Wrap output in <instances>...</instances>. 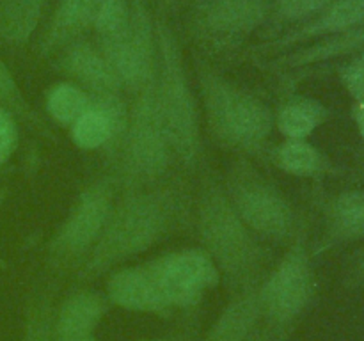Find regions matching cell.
I'll list each match as a JSON object with an SVG mask.
<instances>
[{
	"label": "cell",
	"instance_id": "f546056e",
	"mask_svg": "<svg viewBox=\"0 0 364 341\" xmlns=\"http://www.w3.org/2000/svg\"><path fill=\"white\" fill-rule=\"evenodd\" d=\"M358 126H359V131H361V135L364 137V103L359 105V110H358Z\"/></svg>",
	"mask_w": 364,
	"mask_h": 341
},
{
	"label": "cell",
	"instance_id": "d6986e66",
	"mask_svg": "<svg viewBox=\"0 0 364 341\" xmlns=\"http://www.w3.org/2000/svg\"><path fill=\"white\" fill-rule=\"evenodd\" d=\"M262 311L258 291H249L231 302L217 320L208 341H244L255 325L258 313Z\"/></svg>",
	"mask_w": 364,
	"mask_h": 341
},
{
	"label": "cell",
	"instance_id": "6da1fadb",
	"mask_svg": "<svg viewBox=\"0 0 364 341\" xmlns=\"http://www.w3.org/2000/svg\"><path fill=\"white\" fill-rule=\"evenodd\" d=\"M174 199L167 190H146L114 205L105 229L82 263V276H102L159 244L176 213Z\"/></svg>",
	"mask_w": 364,
	"mask_h": 341
},
{
	"label": "cell",
	"instance_id": "3957f363",
	"mask_svg": "<svg viewBox=\"0 0 364 341\" xmlns=\"http://www.w3.org/2000/svg\"><path fill=\"white\" fill-rule=\"evenodd\" d=\"M196 220L201 249L215 263L220 276L231 283H247L262 266L263 247L240 219L226 188L215 181L205 185Z\"/></svg>",
	"mask_w": 364,
	"mask_h": 341
},
{
	"label": "cell",
	"instance_id": "5bb4252c",
	"mask_svg": "<svg viewBox=\"0 0 364 341\" xmlns=\"http://www.w3.org/2000/svg\"><path fill=\"white\" fill-rule=\"evenodd\" d=\"M105 297L80 290L64 298L57 311L53 332L57 341H89L105 315Z\"/></svg>",
	"mask_w": 364,
	"mask_h": 341
},
{
	"label": "cell",
	"instance_id": "52a82bcc",
	"mask_svg": "<svg viewBox=\"0 0 364 341\" xmlns=\"http://www.w3.org/2000/svg\"><path fill=\"white\" fill-rule=\"evenodd\" d=\"M98 43L123 89L137 94L153 84L159 64L156 31L142 0H132V16L123 31Z\"/></svg>",
	"mask_w": 364,
	"mask_h": 341
},
{
	"label": "cell",
	"instance_id": "603a6c76",
	"mask_svg": "<svg viewBox=\"0 0 364 341\" xmlns=\"http://www.w3.org/2000/svg\"><path fill=\"white\" fill-rule=\"evenodd\" d=\"M333 227L341 237H364V192H347L333 206Z\"/></svg>",
	"mask_w": 364,
	"mask_h": 341
},
{
	"label": "cell",
	"instance_id": "484cf974",
	"mask_svg": "<svg viewBox=\"0 0 364 341\" xmlns=\"http://www.w3.org/2000/svg\"><path fill=\"white\" fill-rule=\"evenodd\" d=\"M338 0H276L277 16L283 20H302L320 14Z\"/></svg>",
	"mask_w": 364,
	"mask_h": 341
},
{
	"label": "cell",
	"instance_id": "7402d4cb",
	"mask_svg": "<svg viewBox=\"0 0 364 341\" xmlns=\"http://www.w3.org/2000/svg\"><path fill=\"white\" fill-rule=\"evenodd\" d=\"M364 46V27L350 28L345 31L343 34L331 38L327 41L316 43V45L309 46V48L301 50L297 53H291L290 57L283 60H277V64L283 66H306V64L320 63V60L331 59V57L343 55V53L352 52Z\"/></svg>",
	"mask_w": 364,
	"mask_h": 341
},
{
	"label": "cell",
	"instance_id": "d4e9b609",
	"mask_svg": "<svg viewBox=\"0 0 364 341\" xmlns=\"http://www.w3.org/2000/svg\"><path fill=\"white\" fill-rule=\"evenodd\" d=\"M0 107L13 114V116L21 117L28 123H34L39 128H45L43 121L39 119L38 114L32 110V107L25 99L23 92H21L18 82L14 80L11 70L2 60H0Z\"/></svg>",
	"mask_w": 364,
	"mask_h": 341
},
{
	"label": "cell",
	"instance_id": "83f0119b",
	"mask_svg": "<svg viewBox=\"0 0 364 341\" xmlns=\"http://www.w3.org/2000/svg\"><path fill=\"white\" fill-rule=\"evenodd\" d=\"M341 78H343L345 87L350 91V94L364 103V55L348 63L343 67Z\"/></svg>",
	"mask_w": 364,
	"mask_h": 341
},
{
	"label": "cell",
	"instance_id": "8fae6325",
	"mask_svg": "<svg viewBox=\"0 0 364 341\" xmlns=\"http://www.w3.org/2000/svg\"><path fill=\"white\" fill-rule=\"evenodd\" d=\"M313 269L308 251L299 242L287 251L258 290L262 311L277 322L295 318L313 295Z\"/></svg>",
	"mask_w": 364,
	"mask_h": 341
},
{
	"label": "cell",
	"instance_id": "4dcf8cb0",
	"mask_svg": "<svg viewBox=\"0 0 364 341\" xmlns=\"http://www.w3.org/2000/svg\"><path fill=\"white\" fill-rule=\"evenodd\" d=\"M142 341H160V340H142Z\"/></svg>",
	"mask_w": 364,
	"mask_h": 341
},
{
	"label": "cell",
	"instance_id": "ac0fdd59",
	"mask_svg": "<svg viewBox=\"0 0 364 341\" xmlns=\"http://www.w3.org/2000/svg\"><path fill=\"white\" fill-rule=\"evenodd\" d=\"M50 0H0V39L23 45L38 28Z\"/></svg>",
	"mask_w": 364,
	"mask_h": 341
},
{
	"label": "cell",
	"instance_id": "7c38bea8",
	"mask_svg": "<svg viewBox=\"0 0 364 341\" xmlns=\"http://www.w3.org/2000/svg\"><path fill=\"white\" fill-rule=\"evenodd\" d=\"M107 298L135 313H164L171 309L149 261L114 270L107 279Z\"/></svg>",
	"mask_w": 364,
	"mask_h": 341
},
{
	"label": "cell",
	"instance_id": "2e32d148",
	"mask_svg": "<svg viewBox=\"0 0 364 341\" xmlns=\"http://www.w3.org/2000/svg\"><path fill=\"white\" fill-rule=\"evenodd\" d=\"M363 23L364 0H338L326 11H322L318 18L309 21L297 32H291V34H287L283 39H279V46L295 45V43L306 41V39L316 38V36L350 31V28Z\"/></svg>",
	"mask_w": 364,
	"mask_h": 341
},
{
	"label": "cell",
	"instance_id": "f1b7e54d",
	"mask_svg": "<svg viewBox=\"0 0 364 341\" xmlns=\"http://www.w3.org/2000/svg\"><path fill=\"white\" fill-rule=\"evenodd\" d=\"M50 327L52 325L45 315L36 316L28 325L27 336L23 341H53V330Z\"/></svg>",
	"mask_w": 364,
	"mask_h": 341
},
{
	"label": "cell",
	"instance_id": "4316f807",
	"mask_svg": "<svg viewBox=\"0 0 364 341\" xmlns=\"http://www.w3.org/2000/svg\"><path fill=\"white\" fill-rule=\"evenodd\" d=\"M18 146V126L14 116L0 107V166L11 158Z\"/></svg>",
	"mask_w": 364,
	"mask_h": 341
},
{
	"label": "cell",
	"instance_id": "ba28073f",
	"mask_svg": "<svg viewBox=\"0 0 364 341\" xmlns=\"http://www.w3.org/2000/svg\"><path fill=\"white\" fill-rule=\"evenodd\" d=\"M112 188L105 181H95L78 194L70 213L50 240V251L63 259L87 256L112 213Z\"/></svg>",
	"mask_w": 364,
	"mask_h": 341
},
{
	"label": "cell",
	"instance_id": "9a60e30c",
	"mask_svg": "<svg viewBox=\"0 0 364 341\" xmlns=\"http://www.w3.org/2000/svg\"><path fill=\"white\" fill-rule=\"evenodd\" d=\"M98 2L100 0H59L52 21L43 36V55L71 43V39L89 27L95 18Z\"/></svg>",
	"mask_w": 364,
	"mask_h": 341
},
{
	"label": "cell",
	"instance_id": "277c9868",
	"mask_svg": "<svg viewBox=\"0 0 364 341\" xmlns=\"http://www.w3.org/2000/svg\"><path fill=\"white\" fill-rule=\"evenodd\" d=\"M199 91L210 134L237 151H256L269 139L274 114L263 99L210 67H199Z\"/></svg>",
	"mask_w": 364,
	"mask_h": 341
},
{
	"label": "cell",
	"instance_id": "44dd1931",
	"mask_svg": "<svg viewBox=\"0 0 364 341\" xmlns=\"http://www.w3.org/2000/svg\"><path fill=\"white\" fill-rule=\"evenodd\" d=\"M274 162L291 176H316L326 169V156L308 141H284L274 151Z\"/></svg>",
	"mask_w": 364,
	"mask_h": 341
},
{
	"label": "cell",
	"instance_id": "7a4b0ae2",
	"mask_svg": "<svg viewBox=\"0 0 364 341\" xmlns=\"http://www.w3.org/2000/svg\"><path fill=\"white\" fill-rule=\"evenodd\" d=\"M159 64L155 75V98L164 130L173 155L192 167L201 153V121L199 107L185 71L181 50L173 31L164 21H156Z\"/></svg>",
	"mask_w": 364,
	"mask_h": 341
},
{
	"label": "cell",
	"instance_id": "9c48e42d",
	"mask_svg": "<svg viewBox=\"0 0 364 341\" xmlns=\"http://www.w3.org/2000/svg\"><path fill=\"white\" fill-rule=\"evenodd\" d=\"M171 308H191L220 283V272L201 247L178 249L149 259Z\"/></svg>",
	"mask_w": 364,
	"mask_h": 341
},
{
	"label": "cell",
	"instance_id": "1f68e13d",
	"mask_svg": "<svg viewBox=\"0 0 364 341\" xmlns=\"http://www.w3.org/2000/svg\"><path fill=\"white\" fill-rule=\"evenodd\" d=\"M89 341H95V340H89Z\"/></svg>",
	"mask_w": 364,
	"mask_h": 341
},
{
	"label": "cell",
	"instance_id": "cb8c5ba5",
	"mask_svg": "<svg viewBox=\"0 0 364 341\" xmlns=\"http://www.w3.org/2000/svg\"><path fill=\"white\" fill-rule=\"evenodd\" d=\"M130 16L132 0H100L91 23L98 41L123 31L130 21Z\"/></svg>",
	"mask_w": 364,
	"mask_h": 341
},
{
	"label": "cell",
	"instance_id": "4fadbf2b",
	"mask_svg": "<svg viewBox=\"0 0 364 341\" xmlns=\"http://www.w3.org/2000/svg\"><path fill=\"white\" fill-rule=\"evenodd\" d=\"M59 67L89 96L114 94L123 91V85L110 67L109 60L91 43L68 45L66 52L59 60Z\"/></svg>",
	"mask_w": 364,
	"mask_h": 341
},
{
	"label": "cell",
	"instance_id": "8992f818",
	"mask_svg": "<svg viewBox=\"0 0 364 341\" xmlns=\"http://www.w3.org/2000/svg\"><path fill=\"white\" fill-rule=\"evenodd\" d=\"M226 192L240 219L256 237L283 242L294 234L295 212L290 201L276 185L256 173L255 167L237 163L230 173Z\"/></svg>",
	"mask_w": 364,
	"mask_h": 341
},
{
	"label": "cell",
	"instance_id": "ffe728a7",
	"mask_svg": "<svg viewBox=\"0 0 364 341\" xmlns=\"http://www.w3.org/2000/svg\"><path fill=\"white\" fill-rule=\"evenodd\" d=\"M91 107V96L73 82L52 85L45 99L46 114L64 128H70Z\"/></svg>",
	"mask_w": 364,
	"mask_h": 341
},
{
	"label": "cell",
	"instance_id": "30bf717a",
	"mask_svg": "<svg viewBox=\"0 0 364 341\" xmlns=\"http://www.w3.org/2000/svg\"><path fill=\"white\" fill-rule=\"evenodd\" d=\"M267 0H205L194 11V34L206 48L237 46L265 21Z\"/></svg>",
	"mask_w": 364,
	"mask_h": 341
},
{
	"label": "cell",
	"instance_id": "e0dca14e",
	"mask_svg": "<svg viewBox=\"0 0 364 341\" xmlns=\"http://www.w3.org/2000/svg\"><path fill=\"white\" fill-rule=\"evenodd\" d=\"M327 119L326 107L313 98H290L274 114V126L287 141H308L309 135Z\"/></svg>",
	"mask_w": 364,
	"mask_h": 341
},
{
	"label": "cell",
	"instance_id": "5b68a950",
	"mask_svg": "<svg viewBox=\"0 0 364 341\" xmlns=\"http://www.w3.org/2000/svg\"><path fill=\"white\" fill-rule=\"evenodd\" d=\"M153 84L137 92L128 109L127 130L119 144L123 176L134 183L159 180L169 169L174 156L160 119Z\"/></svg>",
	"mask_w": 364,
	"mask_h": 341
}]
</instances>
